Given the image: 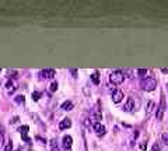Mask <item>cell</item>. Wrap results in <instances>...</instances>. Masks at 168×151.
Listing matches in <instances>:
<instances>
[{
  "label": "cell",
  "instance_id": "obj_1",
  "mask_svg": "<svg viewBox=\"0 0 168 151\" xmlns=\"http://www.w3.org/2000/svg\"><path fill=\"white\" fill-rule=\"evenodd\" d=\"M140 87H142V90L147 91V92L154 91L155 87H157V80L154 77H146V78H143L140 81Z\"/></svg>",
  "mask_w": 168,
  "mask_h": 151
},
{
  "label": "cell",
  "instance_id": "obj_2",
  "mask_svg": "<svg viewBox=\"0 0 168 151\" xmlns=\"http://www.w3.org/2000/svg\"><path fill=\"white\" fill-rule=\"evenodd\" d=\"M123 80H125V76L121 70H115V71H112L109 74V81L112 84H115V85H119V84H122Z\"/></svg>",
  "mask_w": 168,
  "mask_h": 151
},
{
  "label": "cell",
  "instance_id": "obj_3",
  "mask_svg": "<svg viewBox=\"0 0 168 151\" xmlns=\"http://www.w3.org/2000/svg\"><path fill=\"white\" fill-rule=\"evenodd\" d=\"M164 112H165V99H164V97H161V101H160L158 109H157V112H155V118H157V120H158V122H160V120H162Z\"/></svg>",
  "mask_w": 168,
  "mask_h": 151
},
{
  "label": "cell",
  "instance_id": "obj_4",
  "mask_svg": "<svg viewBox=\"0 0 168 151\" xmlns=\"http://www.w3.org/2000/svg\"><path fill=\"white\" fill-rule=\"evenodd\" d=\"M39 76H41V78H53L56 76V71L53 69H45L39 73Z\"/></svg>",
  "mask_w": 168,
  "mask_h": 151
},
{
  "label": "cell",
  "instance_id": "obj_5",
  "mask_svg": "<svg viewBox=\"0 0 168 151\" xmlns=\"http://www.w3.org/2000/svg\"><path fill=\"white\" fill-rule=\"evenodd\" d=\"M123 99V91L122 90H114V94H112V101L114 104H119Z\"/></svg>",
  "mask_w": 168,
  "mask_h": 151
},
{
  "label": "cell",
  "instance_id": "obj_6",
  "mask_svg": "<svg viewBox=\"0 0 168 151\" xmlns=\"http://www.w3.org/2000/svg\"><path fill=\"white\" fill-rule=\"evenodd\" d=\"M28 130H30V127H28L27 125H24V126H21V127H20V133H21V137H23V140H24L25 143H30V141H31V140H30V137L27 136V134H28Z\"/></svg>",
  "mask_w": 168,
  "mask_h": 151
},
{
  "label": "cell",
  "instance_id": "obj_7",
  "mask_svg": "<svg viewBox=\"0 0 168 151\" xmlns=\"http://www.w3.org/2000/svg\"><path fill=\"white\" fill-rule=\"evenodd\" d=\"M94 130H95V133H97V136H100V137H102L104 134L107 133L105 126L101 125V123H95V125H94Z\"/></svg>",
  "mask_w": 168,
  "mask_h": 151
},
{
  "label": "cell",
  "instance_id": "obj_8",
  "mask_svg": "<svg viewBox=\"0 0 168 151\" xmlns=\"http://www.w3.org/2000/svg\"><path fill=\"white\" fill-rule=\"evenodd\" d=\"M63 143V148H65L66 151H69L71 148V144H73V138H71V136H65L63 137V140H62Z\"/></svg>",
  "mask_w": 168,
  "mask_h": 151
},
{
  "label": "cell",
  "instance_id": "obj_9",
  "mask_svg": "<svg viewBox=\"0 0 168 151\" xmlns=\"http://www.w3.org/2000/svg\"><path fill=\"white\" fill-rule=\"evenodd\" d=\"M123 109H125L126 112H132V111L135 109V99H133V98H128L126 104L123 105Z\"/></svg>",
  "mask_w": 168,
  "mask_h": 151
},
{
  "label": "cell",
  "instance_id": "obj_10",
  "mask_svg": "<svg viewBox=\"0 0 168 151\" xmlns=\"http://www.w3.org/2000/svg\"><path fill=\"white\" fill-rule=\"evenodd\" d=\"M69 127H71V120L70 119H63L60 120V123H59V129L60 130H66V129H69Z\"/></svg>",
  "mask_w": 168,
  "mask_h": 151
},
{
  "label": "cell",
  "instance_id": "obj_11",
  "mask_svg": "<svg viewBox=\"0 0 168 151\" xmlns=\"http://www.w3.org/2000/svg\"><path fill=\"white\" fill-rule=\"evenodd\" d=\"M154 108H155V104L153 102V101H149L147 108H146V118H147V119L151 116V113H153V111H154Z\"/></svg>",
  "mask_w": 168,
  "mask_h": 151
},
{
  "label": "cell",
  "instance_id": "obj_12",
  "mask_svg": "<svg viewBox=\"0 0 168 151\" xmlns=\"http://www.w3.org/2000/svg\"><path fill=\"white\" fill-rule=\"evenodd\" d=\"M62 109H63V111H70V109H73V102L65 101V102L62 104Z\"/></svg>",
  "mask_w": 168,
  "mask_h": 151
},
{
  "label": "cell",
  "instance_id": "obj_13",
  "mask_svg": "<svg viewBox=\"0 0 168 151\" xmlns=\"http://www.w3.org/2000/svg\"><path fill=\"white\" fill-rule=\"evenodd\" d=\"M51 151H59V144L56 138H52L51 140Z\"/></svg>",
  "mask_w": 168,
  "mask_h": 151
},
{
  "label": "cell",
  "instance_id": "obj_14",
  "mask_svg": "<svg viewBox=\"0 0 168 151\" xmlns=\"http://www.w3.org/2000/svg\"><path fill=\"white\" fill-rule=\"evenodd\" d=\"M91 80H92L94 84H100V74H98V71H94L91 74Z\"/></svg>",
  "mask_w": 168,
  "mask_h": 151
},
{
  "label": "cell",
  "instance_id": "obj_15",
  "mask_svg": "<svg viewBox=\"0 0 168 151\" xmlns=\"http://www.w3.org/2000/svg\"><path fill=\"white\" fill-rule=\"evenodd\" d=\"M11 148H13V141H11V140H8V141H7V144H6V147H4V151H11Z\"/></svg>",
  "mask_w": 168,
  "mask_h": 151
},
{
  "label": "cell",
  "instance_id": "obj_16",
  "mask_svg": "<svg viewBox=\"0 0 168 151\" xmlns=\"http://www.w3.org/2000/svg\"><path fill=\"white\" fill-rule=\"evenodd\" d=\"M49 90H51L52 92H55V91H56V90H58V83L56 81H53L51 84V87H49Z\"/></svg>",
  "mask_w": 168,
  "mask_h": 151
},
{
  "label": "cell",
  "instance_id": "obj_17",
  "mask_svg": "<svg viewBox=\"0 0 168 151\" xmlns=\"http://www.w3.org/2000/svg\"><path fill=\"white\" fill-rule=\"evenodd\" d=\"M147 73H149V70L147 69H139L137 70V74L139 76H144V74H147Z\"/></svg>",
  "mask_w": 168,
  "mask_h": 151
},
{
  "label": "cell",
  "instance_id": "obj_18",
  "mask_svg": "<svg viewBox=\"0 0 168 151\" xmlns=\"http://www.w3.org/2000/svg\"><path fill=\"white\" fill-rule=\"evenodd\" d=\"M16 101H17L18 104H24V95H18V97H16Z\"/></svg>",
  "mask_w": 168,
  "mask_h": 151
},
{
  "label": "cell",
  "instance_id": "obj_19",
  "mask_svg": "<svg viewBox=\"0 0 168 151\" xmlns=\"http://www.w3.org/2000/svg\"><path fill=\"white\" fill-rule=\"evenodd\" d=\"M39 97H41V94H39V92H37V91H34V92H32V99L34 101H38Z\"/></svg>",
  "mask_w": 168,
  "mask_h": 151
},
{
  "label": "cell",
  "instance_id": "obj_20",
  "mask_svg": "<svg viewBox=\"0 0 168 151\" xmlns=\"http://www.w3.org/2000/svg\"><path fill=\"white\" fill-rule=\"evenodd\" d=\"M162 140H164V143L168 145V133H164V134H162Z\"/></svg>",
  "mask_w": 168,
  "mask_h": 151
},
{
  "label": "cell",
  "instance_id": "obj_21",
  "mask_svg": "<svg viewBox=\"0 0 168 151\" xmlns=\"http://www.w3.org/2000/svg\"><path fill=\"white\" fill-rule=\"evenodd\" d=\"M146 147H147V144H146V141H142V143H140V150L144 151V150H146Z\"/></svg>",
  "mask_w": 168,
  "mask_h": 151
},
{
  "label": "cell",
  "instance_id": "obj_22",
  "mask_svg": "<svg viewBox=\"0 0 168 151\" xmlns=\"http://www.w3.org/2000/svg\"><path fill=\"white\" fill-rule=\"evenodd\" d=\"M151 151H161V150H160V145H158L157 143H155V144L153 145V148H151Z\"/></svg>",
  "mask_w": 168,
  "mask_h": 151
},
{
  "label": "cell",
  "instance_id": "obj_23",
  "mask_svg": "<svg viewBox=\"0 0 168 151\" xmlns=\"http://www.w3.org/2000/svg\"><path fill=\"white\" fill-rule=\"evenodd\" d=\"M71 74H73V77H77V76H76V74H77V71L73 69V70H71Z\"/></svg>",
  "mask_w": 168,
  "mask_h": 151
},
{
  "label": "cell",
  "instance_id": "obj_24",
  "mask_svg": "<svg viewBox=\"0 0 168 151\" xmlns=\"http://www.w3.org/2000/svg\"><path fill=\"white\" fill-rule=\"evenodd\" d=\"M0 71H1V70H0Z\"/></svg>",
  "mask_w": 168,
  "mask_h": 151
},
{
  "label": "cell",
  "instance_id": "obj_25",
  "mask_svg": "<svg viewBox=\"0 0 168 151\" xmlns=\"http://www.w3.org/2000/svg\"><path fill=\"white\" fill-rule=\"evenodd\" d=\"M0 84H1V83H0Z\"/></svg>",
  "mask_w": 168,
  "mask_h": 151
}]
</instances>
